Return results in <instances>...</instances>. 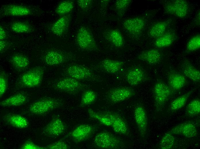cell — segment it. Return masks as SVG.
Listing matches in <instances>:
<instances>
[{
	"instance_id": "cell-2",
	"label": "cell",
	"mask_w": 200,
	"mask_h": 149,
	"mask_svg": "<svg viewBox=\"0 0 200 149\" xmlns=\"http://www.w3.org/2000/svg\"><path fill=\"white\" fill-rule=\"evenodd\" d=\"M76 41L78 46L81 50L93 51L98 50V47L93 35L88 28L81 26L77 33Z\"/></svg>"
},
{
	"instance_id": "cell-27",
	"label": "cell",
	"mask_w": 200,
	"mask_h": 149,
	"mask_svg": "<svg viewBox=\"0 0 200 149\" xmlns=\"http://www.w3.org/2000/svg\"><path fill=\"white\" fill-rule=\"evenodd\" d=\"M177 36L173 32H166L163 35L156 38L154 45L158 48H163L171 45L176 40Z\"/></svg>"
},
{
	"instance_id": "cell-44",
	"label": "cell",
	"mask_w": 200,
	"mask_h": 149,
	"mask_svg": "<svg viewBox=\"0 0 200 149\" xmlns=\"http://www.w3.org/2000/svg\"><path fill=\"white\" fill-rule=\"evenodd\" d=\"M7 36L5 31L2 26L0 27V40H4Z\"/></svg>"
},
{
	"instance_id": "cell-7",
	"label": "cell",
	"mask_w": 200,
	"mask_h": 149,
	"mask_svg": "<svg viewBox=\"0 0 200 149\" xmlns=\"http://www.w3.org/2000/svg\"><path fill=\"white\" fill-rule=\"evenodd\" d=\"M64 73L67 77L80 81H92L97 77L94 73L88 68L80 65L74 64L67 67Z\"/></svg>"
},
{
	"instance_id": "cell-22",
	"label": "cell",
	"mask_w": 200,
	"mask_h": 149,
	"mask_svg": "<svg viewBox=\"0 0 200 149\" xmlns=\"http://www.w3.org/2000/svg\"><path fill=\"white\" fill-rule=\"evenodd\" d=\"M124 63L121 60L105 59L99 63V68L103 71L108 73L114 74L118 72Z\"/></svg>"
},
{
	"instance_id": "cell-12",
	"label": "cell",
	"mask_w": 200,
	"mask_h": 149,
	"mask_svg": "<svg viewBox=\"0 0 200 149\" xmlns=\"http://www.w3.org/2000/svg\"><path fill=\"white\" fill-rule=\"evenodd\" d=\"M146 22L145 19L143 17H137L125 20L123 22V26L131 35L138 37L141 35L144 30Z\"/></svg>"
},
{
	"instance_id": "cell-13",
	"label": "cell",
	"mask_w": 200,
	"mask_h": 149,
	"mask_svg": "<svg viewBox=\"0 0 200 149\" xmlns=\"http://www.w3.org/2000/svg\"><path fill=\"white\" fill-rule=\"evenodd\" d=\"M66 129V125L63 121L56 117L43 127L42 133L45 136L50 137H56L63 134Z\"/></svg>"
},
{
	"instance_id": "cell-39",
	"label": "cell",
	"mask_w": 200,
	"mask_h": 149,
	"mask_svg": "<svg viewBox=\"0 0 200 149\" xmlns=\"http://www.w3.org/2000/svg\"><path fill=\"white\" fill-rule=\"evenodd\" d=\"M45 149H68L70 147L65 142L58 141L44 147Z\"/></svg>"
},
{
	"instance_id": "cell-16",
	"label": "cell",
	"mask_w": 200,
	"mask_h": 149,
	"mask_svg": "<svg viewBox=\"0 0 200 149\" xmlns=\"http://www.w3.org/2000/svg\"><path fill=\"white\" fill-rule=\"evenodd\" d=\"M134 117L139 134L144 138L147 133L148 126V118L146 111L141 105H138L134 110Z\"/></svg>"
},
{
	"instance_id": "cell-42",
	"label": "cell",
	"mask_w": 200,
	"mask_h": 149,
	"mask_svg": "<svg viewBox=\"0 0 200 149\" xmlns=\"http://www.w3.org/2000/svg\"><path fill=\"white\" fill-rule=\"evenodd\" d=\"M21 149H45L44 147L39 146L30 140L25 142L20 147Z\"/></svg>"
},
{
	"instance_id": "cell-19",
	"label": "cell",
	"mask_w": 200,
	"mask_h": 149,
	"mask_svg": "<svg viewBox=\"0 0 200 149\" xmlns=\"http://www.w3.org/2000/svg\"><path fill=\"white\" fill-rule=\"evenodd\" d=\"M72 18V15L70 13L62 16L51 25V31L57 36L65 34L68 31Z\"/></svg>"
},
{
	"instance_id": "cell-30",
	"label": "cell",
	"mask_w": 200,
	"mask_h": 149,
	"mask_svg": "<svg viewBox=\"0 0 200 149\" xmlns=\"http://www.w3.org/2000/svg\"><path fill=\"white\" fill-rule=\"evenodd\" d=\"M10 61L13 66L19 70L26 68L29 64L28 58L24 55L20 54L13 55L11 58Z\"/></svg>"
},
{
	"instance_id": "cell-15",
	"label": "cell",
	"mask_w": 200,
	"mask_h": 149,
	"mask_svg": "<svg viewBox=\"0 0 200 149\" xmlns=\"http://www.w3.org/2000/svg\"><path fill=\"white\" fill-rule=\"evenodd\" d=\"M108 117L112 122V127L116 133L124 135L129 134V129L127 123L121 116L115 112L108 111L101 112Z\"/></svg>"
},
{
	"instance_id": "cell-8",
	"label": "cell",
	"mask_w": 200,
	"mask_h": 149,
	"mask_svg": "<svg viewBox=\"0 0 200 149\" xmlns=\"http://www.w3.org/2000/svg\"><path fill=\"white\" fill-rule=\"evenodd\" d=\"M44 74V70L41 67L32 68L24 73L20 80V84L24 87L34 88L41 83Z\"/></svg>"
},
{
	"instance_id": "cell-17",
	"label": "cell",
	"mask_w": 200,
	"mask_h": 149,
	"mask_svg": "<svg viewBox=\"0 0 200 149\" xmlns=\"http://www.w3.org/2000/svg\"><path fill=\"white\" fill-rule=\"evenodd\" d=\"M174 134L179 135L188 138H192L198 134L196 125L192 122L188 121L176 126L168 131Z\"/></svg>"
},
{
	"instance_id": "cell-6",
	"label": "cell",
	"mask_w": 200,
	"mask_h": 149,
	"mask_svg": "<svg viewBox=\"0 0 200 149\" xmlns=\"http://www.w3.org/2000/svg\"><path fill=\"white\" fill-rule=\"evenodd\" d=\"M173 90L161 81L157 82L153 89L155 106L157 111L161 109L169 99Z\"/></svg>"
},
{
	"instance_id": "cell-36",
	"label": "cell",
	"mask_w": 200,
	"mask_h": 149,
	"mask_svg": "<svg viewBox=\"0 0 200 149\" xmlns=\"http://www.w3.org/2000/svg\"><path fill=\"white\" fill-rule=\"evenodd\" d=\"M186 113L190 117L197 115L200 113V101L199 99H194L191 101L187 105Z\"/></svg>"
},
{
	"instance_id": "cell-32",
	"label": "cell",
	"mask_w": 200,
	"mask_h": 149,
	"mask_svg": "<svg viewBox=\"0 0 200 149\" xmlns=\"http://www.w3.org/2000/svg\"><path fill=\"white\" fill-rule=\"evenodd\" d=\"M89 116L98 121L102 124L107 126H111L112 122L110 119L102 112H96L91 109L87 110Z\"/></svg>"
},
{
	"instance_id": "cell-28",
	"label": "cell",
	"mask_w": 200,
	"mask_h": 149,
	"mask_svg": "<svg viewBox=\"0 0 200 149\" xmlns=\"http://www.w3.org/2000/svg\"><path fill=\"white\" fill-rule=\"evenodd\" d=\"M106 39L114 46L120 48L124 44V40L120 32L116 29L109 30L105 34Z\"/></svg>"
},
{
	"instance_id": "cell-21",
	"label": "cell",
	"mask_w": 200,
	"mask_h": 149,
	"mask_svg": "<svg viewBox=\"0 0 200 149\" xmlns=\"http://www.w3.org/2000/svg\"><path fill=\"white\" fill-rule=\"evenodd\" d=\"M138 59L150 65H155L161 61L162 55L160 52L155 49L143 51L137 56Z\"/></svg>"
},
{
	"instance_id": "cell-26",
	"label": "cell",
	"mask_w": 200,
	"mask_h": 149,
	"mask_svg": "<svg viewBox=\"0 0 200 149\" xmlns=\"http://www.w3.org/2000/svg\"><path fill=\"white\" fill-rule=\"evenodd\" d=\"M169 20L159 21L153 24L148 31V35L152 38H157L166 32L169 24Z\"/></svg>"
},
{
	"instance_id": "cell-25",
	"label": "cell",
	"mask_w": 200,
	"mask_h": 149,
	"mask_svg": "<svg viewBox=\"0 0 200 149\" xmlns=\"http://www.w3.org/2000/svg\"><path fill=\"white\" fill-rule=\"evenodd\" d=\"M27 97L24 93H19L11 96L1 101L0 105L3 107H15L21 106L25 104Z\"/></svg>"
},
{
	"instance_id": "cell-41",
	"label": "cell",
	"mask_w": 200,
	"mask_h": 149,
	"mask_svg": "<svg viewBox=\"0 0 200 149\" xmlns=\"http://www.w3.org/2000/svg\"><path fill=\"white\" fill-rule=\"evenodd\" d=\"M93 3L91 0H78L77 3L81 9L84 11L88 10L91 7Z\"/></svg>"
},
{
	"instance_id": "cell-4",
	"label": "cell",
	"mask_w": 200,
	"mask_h": 149,
	"mask_svg": "<svg viewBox=\"0 0 200 149\" xmlns=\"http://www.w3.org/2000/svg\"><path fill=\"white\" fill-rule=\"evenodd\" d=\"M163 7L165 12L180 18L186 17L190 11L189 4L184 0L167 1Z\"/></svg>"
},
{
	"instance_id": "cell-43",
	"label": "cell",
	"mask_w": 200,
	"mask_h": 149,
	"mask_svg": "<svg viewBox=\"0 0 200 149\" xmlns=\"http://www.w3.org/2000/svg\"><path fill=\"white\" fill-rule=\"evenodd\" d=\"M193 24L197 26H199L200 25V10L198 11L195 15L193 21Z\"/></svg>"
},
{
	"instance_id": "cell-40",
	"label": "cell",
	"mask_w": 200,
	"mask_h": 149,
	"mask_svg": "<svg viewBox=\"0 0 200 149\" xmlns=\"http://www.w3.org/2000/svg\"><path fill=\"white\" fill-rule=\"evenodd\" d=\"M7 87V80L5 74L1 72L0 75V96L2 97L6 91Z\"/></svg>"
},
{
	"instance_id": "cell-29",
	"label": "cell",
	"mask_w": 200,
	"mask_h": 149,
	"mask_svg": "<svg viewBox=\"0 0 200 149\" xmlns=\"http://www.w3.org/2000/svg\"><path fill=\"white\" fill-rule=\"evenodd\" d=\"M195 91V89H192L174 99L169 105L170 110L174 112L182 107L186 103L189 97Z\"/></svg>"
},
{
	"instance_id": "cell-38",
	"label": "cell",
	"mask_w": 200,
	"mask_h": 149,
	"mask_svg": "<svg viewBox=\"0 0 200 149\" xmlns=\"http://www.w3.org/2000/svg\"><path fill=\"white\" fill-rule=\"evenodd\" d=\"M132 1L131 0H118L115 3V8L118 15L122 17L125 14Z\"/></svg>"
},
{
	"instance_id": "cell-11",
	"label": "cell",
	"mask_w": 200,
	"mask_h": 149,
	"mask_svg": "<svg viewBox=\"0 0 200 149\" xmlns=\"http://www.w3.org/2000/svg\"><path fill=\"white\" fill-rule=\"evenodd\" d=\"M0 12L1 16H22L34 14L35 10L34 8L26 6L9 4L2 6Z\"/></svg>"
},
{
	"instance_id": "cell-18",
	"label": "cell",
	"mask_w": 200,
	"mask_h": 149,
	"mask_svg": "<svg viewBox=\"0 0 200 149\" xmlns=\"http://www.w3.org/2000/svg\"><path fill=\"white\" fill-rule=\"evenodd\" d=\"M125 79L132 86H136L147 80V75L141 68L135 66L129 69L126 73Z\"/></svg>"
},
{
	"instance_id": "cell-3",
	"label": "cell",
	"mask_w": 200,
	"mask_h": 149,
	"mask_svg": "<svg viewBox=\"0 0 200 149\" xmlns=\"http://www.w3.org/2000/svg\"><path fill=\"white\" fill-rule=\"evenodd\" d=\"M54 88L60 91L76 95L85 89L86 86L80 81L67 76L57 81L55 84Z\"/></svg>"
},
{
	"instance_id": "cell-34",
	"label": "cell",
	"mask_w": 200,
	"mask_h": 149,
	"mask_svg": "<svg viewBox=\"0 0 200 149\" xmlns=\"http://www.w3.org/2000/svg\"><path fill=\"white\" fill-rule=\"evenodd\" d=\"M175 142L174 135L168 132L163 136L159 143L161 149H170L173 146Z\"/></svg>"
},
{
	"instance_id": "cell-37",
	"label": "cell",
	"mask_w": 200,
	"mask_h": 149,
	"mask_svg": "<svg viewBox=\"0 0 200 149\" xmlns=\"http://www.w3.org/2000/svg\"><path fill=\"white\" fill-rule=\"evenodd\" d=\"M200 48V35L197 34L192 37L187 42L185 52L191 53L195 52Z\"/></svg>"
},
{
	"instance_id": "cell-10",
	"label": "cell",
	"mask_w": 200,
	"mask_h": 149,
	"mask_svg": "<svg viewBox=\"0 0 200 149\" xmlns=\"http://www.w3.org/2000/svg\"><path fill=\"white\" fill-rule=\"evenodd\" d=\"M135 94L134 89L127 87L113 88L107 93L106 97L108 101L112 104H116L124 101Z\"/></svg>"
},
{
	"instance_id": "cell-9",
	"label": "cell",
	"mask_w": 200,
	"mask_h": 149,
	"mask_svg": "<svg viewBox=\"0 0 200 149\" xmlns=\"http://www.w3.org/2000/svg\"><path fill=\"white\" fill-rule=\"evenodd\" d=\"M76 58L75 54L71 52L52 50L45 53L44 57V60L47 65L55 66L74 60Z\"/></svg>"
},
{
	"instance_id": "cell-33",
	"label": "cell",
	"mask_w": 200,
	"mask_h": 149,
	"mask_svg": "<svg viewBox=\"0 0 200 149\" xmlns=\"http://www.w3.org/2000/svg\"><path fill=\"white\" fill-rule=\"evenodd\" d=\"M97 98V94L93 91H86L82 95L80 106L83 107L91 105L95 101Z\"/></svg>"
},
{
	"instance_id": "cell-1",
	"label": "cell",
	"mask_w": 200,
	"mask_h": 149,
	"mask_svg": "<svg viewBox=\"0 0 200 149\" xmlns=\"http://www.w3.org/2000/svg\"><path fill=\"white\" fill-rule=\"evenodd\" d=\"M63 103L61 100L51 98H43L32 103L28 111L32 114L41 115L62 106Z\"/></svg>"
},
{
	"instance_id": "cell-5",
	"label": "cell",
	"mask_w": 200,
	"mask_h": 149,
	"mask_svg": "<svg viewBox=\"0 0 200 149\" xmlns=\"http://www.w3.org/2000/svg\"><path fill=\"white\" fill-rule=\"evenodd\" d=\"M94 143L97 148L103 149H119L122 143L119 138L107 131L97 134L95 137Z\"/></svg>"
},
{
	"instance_id": "cell-14",
	"label": "cell",
	"mask_w": 200,
	"mask_h": 149,
	"mask_svg": "<svg viewBox=\"0 0 200 149\" xmlns=\"http://www.w3.org/2000/svg\"><path fill=\"white\" fill-rule=\"evenodd\" d=\"M95 131V127L89 124H80L74 129L69 136L75 142L80 143L90 138Z\"/></svg>"
},
{
	"instance_id": "cell-45",
	"label": "cell",
	"mask_w": 200,
	"mask_h": 149,
	"mask_svg": "<svg viewBox=\"0 0 200 149\" xmlns=\"http://www.w3.org/2000/svg\"><path fill=\"white\" fill-rule=\"evenodd\" d=\"M7 43L4 40L0 41V51L1 52H3L7 47Z\"/></svg>"
},
{
	"instance_id": "cell-31",
	"label": "cell",
	"mask_w": 200,
	"mask_h": 149,
	"mask_svg": "<svg viewBox=\"0 0 200 149\" xmlns=\"http://www.w3.org/2000/svg\"><path fill=\"white\" fill-rule=\"evenodd\" d=\"M74 7V3L72 1H64L60 2L55 11L58 15L62 16L70 14Z\"/></svg>"
},
{
	"instance_id": "cell-23",
	"label": "cell",
	"mask_w": 200,
	"mask_h": 149,
	"mask_svg": "<svg viewBox=\"0 0 200 149\" xmlns=\"http://www.w3.org/2000/svg\"><path fill=\"white\" fill-rule=\"evenodd\" d=\"M181 70L183 75L191 81L195 82L200 81V71L188 60H183L181 65Z\"/></svg>"
},
{
	"instance_id": "cell-24",
	"label": "cell",
	"mask_w": 200,
	"mask_h": 149,
	"mask_svg": "<svg viewBox=\"0 0 200 149\" xmlns=\"http://www.w3.org/2000/svg\"><path fill=\"white\" fill-rule=\"evenodd\" d=\"M168 85L174 91L179 90L185 85L186 79L183 75L176 72L172 71L168 76Z\"/></svg>"
},
{
	"instance_id": "cell-20",
	"label": "cell",
	"mask_w": 200,
	"mask_h": 149,
	"mask_svg": "<svg viewBox=\"0 0 200 149\" xmlns=\"http://www.w3.org/2000/svg\"><path fill=\"white\" fill-rule=\"evenodd\" d=\"M2 119L6 124L17 128L25 129L29 126L28 120L20 115L7 113L3 115Z\"/></svg>"
},
{
	"instance_id": "cell-35",
	"label": "cell",
	"mask_w": 200,
	"mask_h": 149,
	"mask_svg": "<svg viewBox=\"0 0 200 149\" xmlns=\"http://www.w3.org/2000/svg\"><path fill=\"white\" fill-rule=\"evenodd\" d=\"M10 28L13 32L18 33H28L33 30L30 25L23 22H14L11 25Z\"/></svg>"
}]
</instances>
